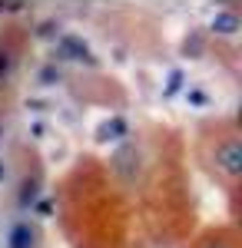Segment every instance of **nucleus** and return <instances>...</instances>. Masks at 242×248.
<instances>
[{
  "label": "nucleus",
  "instance_id": "20e7f679",
  "mask_svg": "<svg viewBox=\"0 0 242 248\" xmlns=\"http://www.w3.org/2000/svg\"><path fill=\"white\" fill-rule=\"evenodd\" d=\"M20 66V43L14 37H0V86H10Z\"/></svg>",
  "mask_w": 242,
  "mask_h": 248
},
{
  "label": "nucleus",
  "instance_id": "f03ea898",
  "mask_svg": "<svg viewBox=\"0 0 242 248\" xmlns=\"http://www.w3.org/2000/svg\"><path fill=\"white\" fill-rule=\"evenodd\" d=\"M43 235H40V225L27 215H17L7 222L3 229V248H40Z\"/></svg>",
  "mask_w": 242,
  "mask_h": 248
},
{
  "label": "nucleus",
  "instance_id": "f257e3e1",
  "mask_svg": "<svg viewBox=\"0 0 242 248\" xmlns=\"http://www.w3.org/2000/svg\"><path fill=\"white\" fill-rule=\"evenodd\" d=\"M196 153L209 179H216L225 192H236L242 175V142L236 119H216L212 126H206Z\"/></svg>",
  "mask_w": 242,
  "mask_h": 248
},
{
  "label": "nucleus",
  "instance_id": "39448f33",
  "mask_svg": "<svg viewBox=\"0 0 242 248\" xmlns=\"http://www.w3.org/2000/svg\"><path fill=\"white\" fill-rule=\"evenodd\" d=\"M209 30L216 33V37H236L239 33V14H236V7H223V10H216V17L209 23Z\"/></svg>",
  "mask_w": 242,
  "mask_h": 248
},
{
  "label": "nucleus",
  "instance_id": "423d86ee",
  "mask_svg": "<svg viewBox=\"0 0 242 248\" xmlns=\"http://www.w3.org/2000/svg\"><path fill=\"white\" fill-rule=\"evenodd\" d=\"M126 136H130V126H126L123 116H113V119H106V123L96 126V139H100V142H123Z\"/></svg>",
  "mask_w": 242,
  "mask_h": 248
},
{
  "label": "nucleus",
  "instance_id": "7ed1b4c3",
  "mask_svg": "<svg viewBox=\"0 0 242 248\" xmlns=\"http://www.w3.org/2000/svg\"><path fill=\"white\" fill-rule=\"evenodd\" d=\"M192 248H239V232L236 225H216L196 235Z\"/></svg>",
  "mask_w": 242,
  "mask_h": 248
}]
</instances>
